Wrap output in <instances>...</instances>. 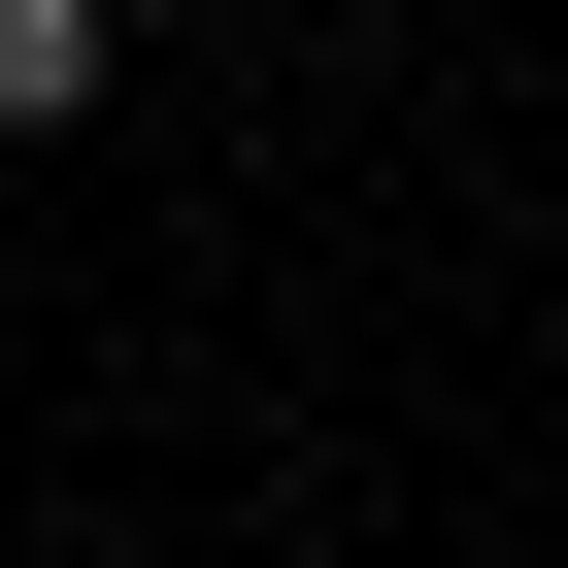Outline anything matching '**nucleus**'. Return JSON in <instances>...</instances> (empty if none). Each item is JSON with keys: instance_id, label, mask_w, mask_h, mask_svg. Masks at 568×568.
Returning <instances> with one entry per match:
<instances>
[{"instance_id": "f257e3e1", "label": "nucleus", "mask_w": 568, "mask_h": 568, "mask_svg": "<svg viewBox=\"0 0 568 568\" xmlns=\"http://www.w3.org/2000/svg\"><path fill=\"white\" fill-rule=\"evenodd\" d=\"M101 68H134V0H0V134H68Z\"/></svg>"}]
</instances>
